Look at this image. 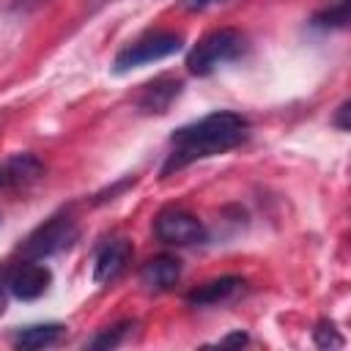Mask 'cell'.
Returning a JSON list of instances; mask_svg holds the SVG:
<instances>
[{"instance_id": "obj_11", "label": "cell", "mask_w": 351, "mask_h": 351, "mask_svg": "<svg viewBox=\"0 0 351 351\" xmlns=\"http://www.w3.org/2000/svg\"><path fill=\"white\" fill-rule=\"evenodd\" d=\"M0 170H3V186H27L44 173V165L33 154H16L5 159Z\"/></svg>"}, {"instance_id": "obj_6", "label": "cell", "mask_w": 351, "mask_h": 351, "mask_svg": "<svg viewBox=\"0 0 351 351\" xmlns=\"http://www.w3.org/2000/svg\"><path fill=\"white\" fill-rule=\"evenodd\" d=\"M5 285H8V293L22 299V302H33L38 296H44L52 285V271L44 266V263H36V261H25L19 266H14L8 274H5Z\"/></svg>"}, {"instance_id": "obj_4", "label": "cell", "mask_w": 351, "mask_h": 351, "mask_svg": "<svg viewBox=\"0 0 351 351\" xmlns=\"http://www.w3.org/2000/svg\"><path fill=\"white\" fill-rule=\"evenodd\" d=\"M74 241H77V222L69 214H55L25 239L22 255L30 261H44L69 250Z\"/></svg>"}, {"instance_id": "obj_14", "label": "cell", "mask_w": 351, "mask_h": 351, "mask_svg": "<svg viewBox=\"0 0 351 351\" xmlns=\"http://www.w3.org/2000/svg\"><path fill=\"white\" fill-rule=\"evenodd\" d=\"M132 329H134V321H121V324H115V326H107L104 332H99V335L88 343V348H115V346L123 343V337H126Z\"/></svg>"}, {"instance_id": "obj_16", "label": "cell", "mask_w": 351, "mask_h": 351, "mask_svg": "<svg viewBox=\"0 0 351 351\" xmlns=\"http://www.w3.org/2000/svg\"><path fill=\"white\" fill-rule=\"evenodd\" d=\"M214 3H222V0H178V5L184 11H203V8L214 5Z\"/></svg>"}, {"instance_id": "obj_18", "label": "cell", "mask_w": 351, "mask_h": 351, "mask_svg": "<svg viewBox=\"0 0 351 351\" xmlns=\"http://www.w3.org/2000/svg\"><path fill=\"white\" fill-rule=\"evenodd\" d=\"M250 337L244 335V332H236V335H228V337H222L219 340V346H244Z\"/></svg>"}, {"instance_id": "obj_8", "label": "cell", "mask_w": 351, "mask_h": 351, "mask_svg": "<svg viewBox=\"0 0 351 351\" xmlns=\"http://www.w3.org/2000/svg\"><path fill=\"white\" fill-rule=\"evenodd\" d=\"M244 280L236 277V274H225V277H217V280H208L197 288H192L186 293V302L192 307H217V304H225L230 299H236L241 291H244Z\"/></svg>"}, {"instance_id": "obj_19", "label": "cell", "mask_w": 351, "mask_h": 351, "mask_svg": "<svg viewBox=\"0 0 351 351\" xmlns=\"http://www.w3.org/2000/svg\"><path fill=\"white\" fill-rule=\"evenodd\" d=\"M5 291H8V285H5V271L0 269V313L5 310Z\"/></svg>"}, {"instance_id": "obj_2", "label": "cell", "mask_w": 351, "mask_h": 351, "mask_svg": "<svg viewBox=\"0 0 351 351\" xmlns=\"http://www.w3.org/2000/svg\"><path fill=\"white\" fill-rule=\"evenodd\" d=\"M244 52V36L233 27H219L208 36H203L186 55V69L195 77H208L222 63L236 60Z\"/></svg>"}, {"instance_id": "obj_13", "label": "cell", "mask_w": 351, "mask_h": 351, "mask_svg": "<svg viewBox=\"0 0 351 351\" xmlns=\"http://www.w3.org/2000/svg\"><path fill=\"white\" fill-rule=\"evenodd\" d=\"M348 25V0H332L326 8L313 14V27H346Z\"/></svg>"}, {"instance_id": "obj_1", "label": "cell", "mask_w": 351, "mask_h": 351, "mask_svg": "<svg viewBox=\"0 0 351 351\" xmlns=\"http://www.w3.org/2000/svg\"><path fill=\"white\" fill-rule=\"evenodd\" d=\"M250 132V121L230 110L208 112L170 134V154L162 165V176L181 170L197 159H208L236 148Z\"/></svg>"}, {"instance_id": "obj_10", "label": "cell", "mask_w": 351, "mask_h": 351, "mask_svg": "<svg viewBox=\"0 0 351 351\" xmlns=\"http://www.w3.org/2000/svg\"><path fill=\"white\" fill-rule=\"evenodd\" d=\"M181 80L176 77H156L154 82H148L137 99V107L143 112H167V107L173 104V99L181 93Z\"/></svg>"}, {"instance_id": "obj_3", "label": "cell", "mask_w": 351, "mask_h": 351, "mask_svg": "<svg viewBox=\"0 0 351 351\" xmlns=\"http://www.w3.org/2000/svg\"><path fill=\"white\" fill-rule=\"evenodd\" d=\"M181 47H184V38H181L178 33H170V30L148 33V36L132 41L129 47H123V49L115 55L112 71H115V74H126V71L134 69V66L170 58V55H176V52H181Z\"/></svg>"}, {"instance_id": "obj_17", "label": "cell", "mask_w": 351, "mask_h": 351, "mask_svg": "<svg viewBox=\"0 0 351 351\" xmlns=\"http://www.w3.org/2000/svg\"><path fill=\"white\" fill-rule=\"evenodd\" d=\"M346 115H348V101H343V104L337 107V112H335V126H340L343 132L348 129V121H346Z\"/></svg>"}, {"instance_id": "obj_5", "label": "cell", "mask_w": 351, "mask_h": 351, "mask_svg": "<svg viewBox=\"0 0 351 351\" xmlns=\"http://www.w3.org/2000/svg\"><path fill=\"white\" fill-rule=\"evenodd\" d=\"M154 233L162 244H170V247H192V244H203L208 239L206 225L184 208L159 211L154 219Z\"/></svg>"}, {"instance_id": "obj_7", "label": "cell", "mask_w": 351, "mask_h": 351, "mask_svg": "<svg viewBox=\"0 0 351 351\" xmlns=\"http://www.w3.org/2000/svg\"><path fill=\"white\" fill-rule=\"evenodd\" d=\"M132 261V241L129 239H107L93 258V280L96 282H112L118 280Z\"/></svg>"}, {"instance_id": "obj_9", "label": "cell", "mask_w": 351, "mask_h": 351, "mask_svg": "<svg viewBox=\"0 0 351 351\" xmlns=\"http://www.w3.org/2000/svg\"><path fill=\"white\" fill-rule=\"evenodd\" d=\"M181 280V261L176 255H156L143 263L140 269V285L151 293L170 291Z\"/></svg>"}, {"instance_id": "obj_15", "label": "cell", "mask_w": 351, "mask_h": 351, "mask_svg": "<svg viewBox=\"0 0 351 351\" xmlns=\"http://www.w3.org/2000/svg\"><path fill=\"white\" fill-rule=\"evenodd\" d=\"M313 340L318 348H340L343 346V337L337 335L332 321H318V326L313 329Z\"/></svg>"}, {"instance_id": "obj_12", "label": "cell", "mask_w": 351, "mask_h": 351, "mask_svg": "<svg viewBox=\"0 0 351 351\" xmlns=\"http://www.w3.org/2000/svg\"><path fill=\"white\" fill-rule=\"evenodd\" d=\"M63 329H66L63 324H33V326H25L14 335V346L25 348V351L49 348L63 337Z\"/></svg>"}]
</instances>
